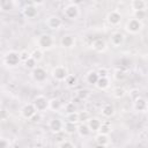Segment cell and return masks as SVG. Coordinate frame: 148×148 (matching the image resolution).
<instances>
[{
    "mask_svg": "<svg viewBox=\"0 0 148 148\" xmlns=\"http://www.w3.org/2000/svg\"><path fill=\"white\" fill-rule=\"evenodd\" d=\"M65 83L67 84V87H71V88L75 87L77 84V77L75 75H73V74H68V76L65 80Z\"/></svg>",
    "mask_w": 148,
    "mask_h": 148,
    "instance_id": "obj_28",
    "label": "cell"
},
{
    "mask_svg": "<svg viewBox=\"0 0 148 148\" xmlns=\"http://www.w3.org/2000/svg\"><path fill=\"white\" fill-rule=\"evenodd\" d=\"M109 86H110V80H109V77H99L98 82L96 83V87H97L98 89H101V90H104V89L109 88Z\"/></svg>",
    "mask_w": 148,
    "mask_h": 148,
    "instance_id": "obj_24",
    "label": "cell"
},
{
    "mask_svg": "<svg viewBox=\"0 0 148 148\" xmlns=\"http://www.w3.org/2000/svg\"><path fill=\"white\" fill-rule=\"evenodd\" d=\"M102 114L105 118L112 117L114 114V108H113V105L112 104H104L103 108H102Z\"/></svg>",
    "mask_w": 148,
    "mask_h": 148,
    "instance_id": "obj_20",
    "label": "cell"
},
{
    "mask_svg": "<svg viewBox=\"0 0 148 148\" xmlns=\"http://www.w3.org/2000/svg\"><path fill=\"white\" fill-rule=\"evenodd\" d=\"M65 111H66L67 114H69V113H74V112L77 111V106L75 105L74 102H68V103L65 105Z\"/></svg>",
    "mask_w": 148,
    "mask_h": 148,
    "instance_id": "obj_32",
    "label": "cell"
},
{
    "mask_svg": "<svg viewBox=\"0 0 148 148\" xmlns=\"http://www.w3.org/2000/svg\"><path fill=\"white\" fill-rule=\"evenodd\" d=\"M37 112H38V111L36 110L34 103H28V104H25V105L21 109V116H22L24 119H29V120H30Z\"/></svg>",
    "mask_w": 148,
    "mask_h": 148,
    "instance_id": "obj_6",
    "label": "cell"
},
{
    "mask_svg": "<svg viewBox=\"0 0 148 148\" xmlns=\"http://www.w3.org/2000/svg\"><path fill=\"white\" fill-rule=\"evenodd\" d=\"M49 102H50V99H47L45 96L38 95V96L35 97V99H34L32 103H34L36 110L38 112H40V111H45L46 109H49Z\"/></svg>",
    "mask_w": 148,
    "mask_h": 148,
    "instance_id": "obj_5",
    "label": "cell"
},
{
    "mask_svg": "<svg viewBox=\"0 0 148 148\" xmlns=\"http://www.w3.org/2000/svg\"><path fill=\"white\" fill-rule=\"evenodd\" d=\"M126 76H127V74L123 68H117L113 72V79L116 81H124L126 79Z\"/></svg>",
    "mask_w": 148,
    "mask_h": 148,
    "instance_id": "obj_22",
    "label": "cell"
},
{
    "mask_svg": "<svg viewBox=\"0 0 148 148\" xmlns=\"http://www.w3.org/2000/svg\"><path fill=\"white\" fill-rule=\"evenodd\" d=\"M3 61L7 66L10 67H15L21 62V58H20V52L16 51H8L5 57H3Z\"/></svg>",
    "mask_w": 148,
    "mask_h": 148,
    "instance_id": "obj_2",
    "label": "cell"
},
{
    "mask_svg": "<svg viewBox=\"0 0 148 148\" xmlns=\"http://www.w3.org/2000/svg\"><path fill=\"white\" fill-rule=\"evenodd\" d=\"M31 57L38 62V61H40L42 59H43V50H40L39 47H37V49H35L32 52H31Z\"/></svg>",
    "mask_w": 148,
    "mask_h": 148,
    "instance_id": "obj_31",
    "label": "cell"
},
{
    "mask_svg": "<svg viewBox=\"0 0 148 148\" xmlns=\"http://www.w3.org/2000/svg\"><path fill=\"white\" fill-rule=\"evenodd\" d=\"M130 97L132 98L133 102H134L135 99L140 98V97H141V95H140V90H139V89H132V90L130 91Z\"/></svg>",
    "mask_w": 148,
    "mask_h": 148,
    "instance_id": "obj_38",
    "label": "cell"
},
{
    "mask_svg": "<svg viewBox=\"0 0 148 148\" xmlns=\"http://www.w3.org/2000/svg\"><path fill=\"white\" fill-rule=\"evenodd\" d=\"M54 40L53 37L49 34H43L37 38V45L40 50H49L53 46Z\"/></svg>",
    "mask_w": 148,
    "mask_h": 148,
    "instance_id": "obj_1",
    "label": "cell"
},
{
    "mask_svg": "<svg viewBox=\"0 0 148 148\" xmlns=\"http://www.w3.org/2000/svg\"><path fill=\"white\" fill-rule=\"evenodd\" d=\"M133 106H134V109H135L136 111L142 112V111H146V110H147L148 104H147V101H146L145 98L140 97V98H138V99H135V101L133 102Z\"/></svg>",
    "mask_w": 148,
    "mask_h": 148,
    "instance_id": "obj_15",
    "label": "cell"
},
{
    "mask_svg": "<svg viewBox=\"0 0 148 148\" xmlns=\"http://www.w3.org/2000/svg\"><path fill=\"white\" fill-rule=\"evenodd\" d=\"M125 29L130 34H133V35L134 34H138L142 29V22L139 21V20H136V18H134V17L133 18H130L127 21L126 25H125Z\"/></svg>",
    "mask_w": 148,
    "mask_h": 148,
    "instance_id": "obj_4",
    "label": "cell"
},
{
    "mask_svg": "<svg viewBox=\"0 0 148 148\" xmlns=\"http://www.w3.org/2000/svg\"><path fill=\"white\" fill-rule=\"evenodd\" d=\"M49 127H50V130H51L53 133L58 134V133H60L61 131H64V123H62L61 119L53 118V119L50 120V123H49Z\"/></svg>",
    "mask_w": 148,
    "mask_h": 148,
    "instance_id": "obj_10",
    "label": "cell"
},
{
    "mask_svg": "<svg viewBox=\"0 0 148 148\" xmlns=\"http://www.w3.org/2000/svg\"><path fill=\"white\" fill-rule=\"evenodd\" d=\"M98 80H99V76H98V74H97L96 71H91V72H89L87 74V82L89 84L96 86V83L98 82Z\"/></svg>",
    "mask_w": 148,
    "mask_h": 148,
    "instance_id": "obj_21",
    "label": "cell"
},
{
    "mask_svg": "<svg viewBox=\"0 0 148 148\" xmlns=\"http://www.w3.org/2000/svg\"><path fill=\"white\" fill-rule=\"evenodd\" d=\"M31 75H32V77H34L35 81H37V82H43V81H45L46 77H47V72H46L43 67L37 66L35 69H32Z\"/></svg>",
    "mask_w": 148,
    "mask_h": 148,
    "instance_id": "obj_8",
    "label": "cell"
},
{
    "mask_svg": "<svg viewBox=\"0 0 148 148\" xmlns=\"http://www.w3.org/2000/svg\"><path fill=\"white\" fill-rule=\"evenodd\" d=\"M96 72H97V74H98V76H99V77H108V75H109L108 69H106V68H104V67L98 68Z\"/></svg>",
    "mask_w": 148,
    "mask_h": 148,
    "instance_id": "obj_41",
    "label": "cell"
},
{
    "mask_svg": "<svg viewBox=\"0 0 148 148\" xmlns=\"http://www.w3.org/2000/svg\"><path fill=\"white\" fill-rule=\"evenodd\" d=\"M49 109H51L52 111H58L60 109V102L58 98H52L49 102Z\"/></svg>",
    "mask_w": 148,
    "mask_h": 148,
    "instance_id": "obj_30",
    "label": "cell"
},
{
    "mask_svg": "<svg viewBox=\"0 0 148 148\" xmlns=\"http://www.w3.org/2000/svg\"><path fill=\"white\" fill-rule=\"evenodd\" d=\"M66 121H71V123H79V112H74V113H69L67 114V120Z\"/></svg>",
    "mask_w": 148,
    "mask_h": 148,
    "instance_id": "obj_37",
    "label": "cell"
},
{
    "mask_svg": "<svg viewBox=\"0 0 148 148\" xmlns=\"http://www.w3.org/2000/svg\"><path fill=\"white\" fill-rule=\"evenodd\" d=\"M23 64H24V66H25L28 69H31V71L35 69V68L37 67V61H36L32 57H30V58H29L25 62H23Z\"/></svg>",
    "mask_w": 148,
    "mask_h": 148,
    "instance_id": "obj_33",
    "label": "cell"
},
{
    "mask_svg": "<svg viewBox=\"0 0 148 148\" xmlns=\"http://www.w3.org/2000/svg\"><path fill=\"white\" fill-rule=\"evenodd\" d=\"M64 131L67 134H74L75 132H77V125L75 123L65 121L64 123Z\"/></svg>",
    "mask_w": 148,
    "mask_h": 148,
    "instance_id": "obj_18",
    "label": "cell"
},
{
    "mask_svg": "<svg viewBox=\"0 0 148 148\" xmlns=\"http://www.w3.org/2000/svg\"><path fill=\"white\" fill-rule=\"evenodd\" d=\"M146 6H147V2L143 1V0H133L131 2V7H132L133 12H135V10H145Z\"/></svg>",
    "mask_w": 148,
    "mask_h": 148,
    "instance_id": "obj_19",
    "label": "cell"
},
{
    "mask_svg": "<svg viewBox=\"0 0 148 148\" xmlns=\"http://www.w3.org/2000/svg\"><path fill=\"white\" fill-rule=\"evenodd\" d=\"M14 7V2L10 1V0H2L0 2V8L3 10V12H7V10H10L13 9Z\"/></svg>",
    "mask_w": 148,
    "mask_h": 148,
    "instance_id": "obj_29",
    "label": "cell"
},
{
    "mask_svg": "<svg viewBox=\"0 0 148 148\" xmlns=\"http://www.w3.org/2000/svg\"><path fill=\"white\" fill-rule=\"evenodd\" d=\"M40 119H42V116H40V113L39 112H37L30 120L32 121V123H38V121H40Z\"/></svg>",
    "mask_w": 148,
    "mask_h": 148,
    "instance_id": "obj_43",
    "label": "cell"
},
{
    "mask_svg": "<svg viewBox=\"0 0 148 148\" xmlns=\"http://www.w3.org/2000/svg\"><path fill=\"white\" fill-rule=\"evenodd\" d=\"M95 148H106V146H102V145H96Z\"/></svg>",
    "mask_w": 148,
    "mask_h": 148,
    "instance_id": "obj_44",
    "label": "cell"
},
{
    "mask_svg": "<svg viewBox=\"0 0 148 148\" xmlns=\"http://www.w3.org/2000/svg\"><path fill=\"white\" fill-rule=\"evenodd\" d=\"M112 128V126H111V124L109 123V121H104V123H102V125H101V128H99V131H98V133H101V134H105V135H108L109 133H111V130Z\"/></svg>",
    "mask_w": 148,
    "mask_h": 148,
    "instance_id": "obj_27",
    "label": "cell"
},
{
    "mask_svg": "<svg viewBox=\"0 0 148 148\" xmlns=\"http://www.w3.org/2000/svg\"><path fill=\"white\" fill-rule=\"evenodd\" d=\"M133 16H134V18L142 21L147 16V12L146 10H135V12H133Z\"/></svg>",
    "mask_w": 148,
    "mask_h": 148,
    "instance_id": "obj_36",
    "label": "cell"
},
{
    "mask_svg": "<svg viewBox=\"0 0 148 148\" xmlns=\"http://www.w3.org/2000/svg\"><path fill=\"white\" fill-rule=\"evenodd\" d=\"M95 141H96V145H102V146H106L109 143V136L105 135V134H101L98 133L95 138Z\"/></svg>",
    "mask_w": 148,
    "mask_h": 148,
    "instance_id": "obj_25",
    "label": "cell"
},
{
    "mask_svg": "<svg viewBox=\"0 0 148 148\" xmlns=\"http://www.w3.org/2000/svg\"><path fill=\"white\" fill-rule=\"evenodd\" d=\"M87 125H88V127L90 128L91 132H98L99 128H101L102 121L96 117H90V119L87 121Z\"/></svg>",
    "mask_w": 148,
    "mask_h": 148,
    "instance_id": "obj_14",
    "label": "cell"
},
{
    "mask_svg": "<svg viewBox=\"0 0 148 148\" xmlns=\"http://www.w3.org/2000/svg\"><path fill=\"white\" fill-rule=\"evenodd\" d=\"M60 44L64 47H72L75 44V38L72 35H65L60 39Z\"/></svg>",
    "mask_w": 148,
    "mask_h": 148,
    "instance_id": "obj_17",
    "label": "cell"
},
{
    "mask_svg": "<svg viewBox=\"0 0 148 148\" xmlns=\"http://www.w3.org/2000/svg\"><path fill=\"white\" fill-rule=\"evenodd\" d=\"M30 57H31V53H29L27 50H23V51L20 52V58H21V61L22 62H25Z\"/></svg>",
    "mask_w": 148,
    "mask_h": 148,
    "instance_id": "obj_39",
    "label": "cell"
},
{
    "mask_svg": "<svg viewBox=\"0 0 148 148\" xmlns=\"http://www.w3.org/2000/svg\"><path fill=\"white\" fill-rule=\"evenodd\" d=\"M79 6L74 2H68L65 7H64V14L67 18L69 20H75L79 16Z\"/></svg>",
    "mask_w": 148,
    "mask_h": 148,
    "instance_id": "obj_3",
    "label": "cell"
},
{
    "mask_svg": "<svg viewBox=\"0 0 148 148\" xmlns=\"http://www.w3.org/2000/svg\"><path fill=\"white\" fill-rule=\"evenodd\" d=\"M90 119V116L87 111H80L79 112V123L82 124V123H87L88 120Z\"/></svg>",
    "mask_w": 148,
    "mask_h": 148,
    "instance_id": "obj_34",
    "label": "cell"
},
{
    "mask_svg": "<svg viewBox=\"0 0 148 148\" xmlns=\"http://www.w3.org/2000/svg\"><path fill=\"white\" fill-rule=\"evenodd\" d=\"M88 96H89V91H88L87 89H80V90L76 92V97H77L79 99H81V101L87 99Z\"/></svg>",
    "mask_w": 148,
    "mask_h": 148,
    "instance_id": "obj_35",
    "label": "cell"
},
{
    "mask_svg": "<svg viewBox=\"0 0 148 148\" xmlns=\"http://www.w3.org/2000/svg\"><path fill=\"white\" fill-rule=\"evenodd\" d=\"M37 14H38V8L35 6L34 2L28 3V5L23 8V15H24L25 17H28V18H34V17L37 16Z\"/></svg>",
    "mask_w": 148,
    "mask_h": 148,
    "instance_id": "obj_9",
    "label": "cell"
},
{
    "mask_svg": "<svg viewBox=\"0 0 148 148\" xmlns=\"http://www.w3.org/2000/svg\"><path fill=\"white\" fill-rule=\"evenodd\" d=\"M61 24H62L61 18L56 15H52V16L47 17V20H46V25L49 27V29H52V30L59 29L61 27Z\"/></svg>",
    "mask_w": 148,
    "mask_h": 148,
    "instance_id": "obj_12",
    "label": "cell"
},
{
    "mask_svg": "<svg viewBox=\"0 0 148 148\" xmlns=\"http://www.w3.org/2000/svg\"><path fill=\"white\" fill-rule=\"evenodd\" d=\"M92 49L96 51V52H104L105 49H106V43L102 39V38H96L92 44H91Z\"/></svg>",
    "mask_w": 148,
    "mask_h": 148,
    "instance_id": "obj_16",
    "label": "cell"
},
{
    "mask_svg": "<svg viewBox=\"0 0 148 148\" xmlns=\"http://www.w3.org/2000/svg\"><path fill=\"white\" fill-rule=\"evenodd\" d=\"M112 95H113L114 98L120 99V98H123V97L126 95V90H125L123 87H116V88L112 90Z\"/></svg>",
    "mask_w": 148,
    "mask_h": 148,
    "instance_id": "obj_26",
    "label": "cell"
},
{
    "mask_svg": "<svg viewBox=\"0 0 148 148\" xmlns=\"http://www.w3.org/2000/svg\"><path fill=\"white\" fill-rule=\"evenodd\" d=\"M0 148H9V141L6 138L0 139Z\"/></svg>",
    "mask_w": 148,
    "mask_h": 148,
    "instance_id": "obj_42",
    "label": "cell"
},
{
    "mask_svg": "<svg viewBox=\"0 0 148 148\" xmlns=\"http://www.w3.org/2000/svg\"><path fill=\"white\" fill-rule=\"evenodd\" d=\"M77 132L80 133L81 136H88V135L91 133V131H90V128L88 127L87 123H82V124H80V125L77 126Z\"/></svg>",
    "mask_w": 148,
    "mask_h": 148,
    "instance_id": "obj_23",
    "label": "cell"
},
{
    "mask_svg": "<svg viewBox=\"0 0 148 148\" xmlns=\"http://www.w3.org/2000/svg\"><path fill=\"white\" fill-rule=\"evenodd\" d=\"M59 148H75L74 145L68 141V140H62L60 143H59Z\"/></svg>",
    "mask_w": 148,
    "mask_h": 148,
    "instance_id": "obj_40",
    "label": "cell"
},
{
    "mask_svg": "<svg viewBox=\"0 0 148 148\" xmlns=\"http://www.w3.org/2000/svg\"><path fill=\"white\" fill-rule=\"evenodd\" d=\"M52 76L57 80V81H65L66 77L68 76L67 69L65 66H56L52 69Z\"/></svg>",
    "mask_w": 148,
    "mask_h": 148,
    "instance_id": "obj_7",
    "label": "cell"
},
{
    "mask_svg": "<svg viewBox=\"0 0 148 148\" xmlns=\"http://www.w3.org/2000/svg\"><path fill=\"white\" fill-rule=\"evenodd\" d=\"M106 20L111 25H117L121 22V14L118 10H111L106 15Z\"/></svg>",
    "mask_w": 148,
    "mask_h": 148,
    "instance_id": "obj_11",
    "label": "cell"
},
{
    "mask_svg": "<svg viewBox=\"0 0 148 148\" xmlns=\"http://www.w3.org/2000/svg\"><path fill=\"white\" fill-rule=\"evenodd\" d=\"M124 40H125V36H124V34L120 32V31L113 32V34L111 35V37H110V42H111V44H112L113 46H120V45L124 43Z\"/></svg>",
    "mask_w": 148,
    "mask_h": 148,
    "instance_id": "obj_13",
    "label": "cell"
}]
</instances>
